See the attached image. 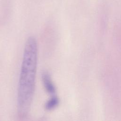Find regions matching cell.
Wrapping results in <instances>:
<instances>
[{"instance_id":"1","label":"cell","mask_w":121,"mask_h":121,"mask_svg":"<svg viewBox=\"0 0 121 121\" xmlns=\"http://www.w3.org/2000/svg\"><path fill=\"white\" fill-rule=\"evenodd\" d=\"M38 47L35 38L26 40L23 53L17 90V113L20 118L27 116L32 102L35 88Z\"/></svg>"},{"instance_id":"2","label":"cell","mask_w":121,"mask_h":121,"mask_svg":"<svg viewBox=\"0 0 121 121\" xmlns=\"http://www.w3.org/2000/svg\"><path fill=\"white\" fill-rule=\"evenodd\" d=\"M42 79L46 91L52 95L51 96L56 95V87L48 72L46 71L43 72L42 74Z\"/></svg>"},{"instance_id":"3","label":"cell","mask_w":121,"mask_h":121,"mask_svg":"<svg viewBox=\"0 0 121 121\" xmlns=\"http://www.w3.org/2000/svg\"><path fill=\"white\" fill-rule=\"evenodd\" d=\"M59 102V99L56 95L52 96L46 103L45 108L47 110H53L58 106Z\"/></svg>"}]
</instances>
